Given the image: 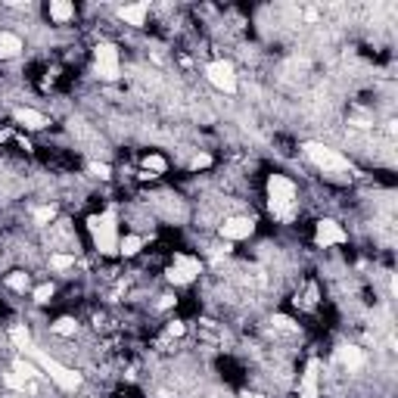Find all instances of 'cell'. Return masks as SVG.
I'll use <instances>...</instances> for the list:
<instances>
[{"instance_id":"obj_1","label":"cell","mask_w":398,"mask_h":398,"mask_svg":"<svg viewBox=\"0 0 398 398\" xmlns=\"http://www.w3.org/2000/svg\"><path fill=\"white\" fill-rule=\"evenodd\" d=\"M268 209H271V215L277 218V221H283V224H289L296 218V212H298V187H296V181L293 177H287V175H271L268 177Z\"/></svg>"},{"instance_id":"obj_6","label":"cell","mask_w":398,"mask_h":398,"mask_svg":"<svg viewBox=\"0 0 398 398\" xmlns=\"http://www.w3.org/2000/svg\"><path fill=\"white\" fill-rule=\"evenodd\" d=\"M205 78H209V84L215 90H221V94H237V88H240V75H237L234 63H228V59H212V63H205Z\"/></svg>"},{"instance_id":"obj_16","label":"cell","mask_w":398,"mask_h":398,"mask_svg":"<svg viewBox=\"0 0 398 398\" xmlns=\"http://www.w3.org/2000/svg\"><path fill=\"white\" fill-rule=\"evenodd\" d=\"M10 342H13V346H16L19 351H22V355H25V351H29L31 346H35V342H31V330L25 327V324H13V327H10Z\"/></svg>"},{"instance_id":"obj_13","label":"cell","mask_w":398,"mask_h":398,"mask_svg":"<svg viewBox=\"0 0 398 398\" xmlns=\"http://www.w3.org/2000/svg\"><path fill=\"white\" fill-rule=\"evenodd\" d=\"M116 16L122 19L125 25H134V29H141V25H147V16H150V3H131V6H118Z\"/></svg>"},{"instance_id":"obj_19","label":"cell","mask_w":398,"mask_h":398,"mask_svg":"<svg viewBox=\"0 0 398 398\" xmlns=\"http://www.w3.org/2000/svg\"><path fill=\"white\" fill-rule=\"evenodd\" d=\"M6 287L13 289V293H29L31 289V280H29V274L25 271H13V274H6Z\"/></svg>"},{"instance_id":"obj_17","label":"cell","mask_w":398,"mask_h":398,"mask_svg":"<svg viewBox=\"0 0 398 398\" xmlns=\"http://www.w3.org/2000/svg\"><path fill=\"white\" fill-rule=\"evenodd\" d=\"M168 171V162H165V156H159V152H150V156H143V175L141 177H159Z\"/></svg>"},{"instance_id":"obj_2","label":"cell","mask_w":398,"mask_h":398,"mask_svg":"<svg viewBox=\"0 0 398 398\" xmlns=\"http://www.w3.org/2000/svg\"><path fill=\"white\" fill-rule=\"evenodd\" d=\"M88 230H90V240H94L100 255H118V240H122V234H118L116 209H106V212H100V215H90Z\"/></svg>"},{"instance_id":"obj_11","label":"cell","mask_w":398,"mask_h":398,"mask_svg":"<svg viewBox=\"0 0 398 398\" xmlns=\"http://www.w3.org/2000/svg\"><path fill=\"white\" fill-rule=\"evenodd\" d=\"M13 118H16V125H22L25 131H44L47 128V116L38 109H31V106H19L16 112H13Z\"/></svg>"},{"instance_id":"obj_24","label":"cell","mask_w":398,"mask_h":398,"mask_svg":"<svg viewBox=\"0 0 398 398\" xmlns=\"http://www.w3.org/2000/svg\"><path fill=\"white\" fill-rule=\"evenodd\" d=\"M88 171H90L94 177H100V181H109V177H112V168H109V165H106V162H97V159H94V162H88Z\"/></svg>"},{"instance_id":"obj_26","label":"cell","mask_w":398,"mask_h":398,"mask_svg":"<svg viewBox=\"0 0 398 398\" xmlns=\"http://www.w3.org/2000/svg\"><path fill=\"white\" fill-rule=\"evenodd\" d=\"M209 165H212V156H209V152H199V156H193L190 168H193V171H202V168H209Z\"/></svg>"},{"instance_id":"obj_25","label":"cell","mask_w":398,"mask_h":398,"mask_svg":"<svg viewBox=\"0 0 398 398\" xmlns=\"http://www.w3.org/2000/svg\"><path fill=\"white\" fill-rule=\"evenodd\" d=\"M53 293H56V289H53V283H41V287H38L31 296H35V302H38V305H47L50 298H53Z\"/></svg>"},{"instance_id":"obj_7","label":"cell","mask_w":398,"mask_h":398,"mask_svg":"<svg viewBox=\"0 0 398 398\" xmlns=\"http://www.w3.org/2000/svg\"><path fill=\"white\" fill-rule=\"evenodd\" d=\"M199 274H202V262H199L196 255L177 252V255L171 258V268L165 277H168V283H175V287H187V283H193Z\"/></svg>"},{"instance_id":"obj_21","label":"cell","mask_w":398,"mask_h":398,"mask_svg":"<svg viewBox=\"0 0 398 398\" xmlns=\"http://www.w3.org/2000/svg\"><path fill=\"white\" fill-rule=\"evenodd\" d=\"M31 218H35V224L47 228L50 221H56V205H38V209L31 212Z\"/></svg>"},{"instance_id":"obj_27","label":"cell","mask_w":398,"mask_h":398,"mask_svg":"<svg viewBox=\"0 0 398 398\" xmlns=\"http://www.w3.org/2000/svg\"><path fill=\"white\" fill-rule=\"evenodd\" d=\"M240 398H264V395H258V392H243Z\"/></svg>"},{"instance_id":"obj_5","label":"cell","mask_w":398,"mask_h":398,"mask_svg":"<svg viewBox=\"0 0 398 398\" xmlns=\"http://www.w3.org/2000/svg\"><path fill=\"white\" fill-rule=\"evenodd\" d=\"M94 72L100 81H118L122 78V53L116 44L103 41L94 47Z\"/></svg>"},{"instance_id":"obj_12","label":"cell","mask_w":398,"mask_h":398,"mask_svg":"<svg viewBox=\"0 0 398 398\" xmlns=\"http://www.w3.org/2000/svg\"><path fill=\"white\" fill-rule=\"evenodd\" d=\"M336 358H340V364L349 370V374H355V370H361L364 364H367V355H364V349H358V346H340L336 349Z\"/></svg>"},{"instance_id":"obj_4","label":"cell","mask_w":398,"mask_h":398,"mask_svg":"<svg viewBox=\"0 0 398 398\" xmlns=\"http://www.w3.org/2000/svg\"><path fill=\"white\" fill-rule=\"evenodd\" d=\"M302 152L311 159V162L317 165V168L324 171V175H346V171L351 168V165H349V159L342 156L340 150H333V147H324V143H317V141L302 143Z\"/></svg>"},{"instance_id":"obj_20","label":"cell","mask_w":398,"mask_h":398,"mask_svg":"<svg viewBox=\"0 0 398 398\" xmlns=\"http://www.w3.org/2000/svg\"><path fill=\"white\" fill-rule=\"evenodd\" d=\"M50 330L53 333H59V336H75L78 333V321L75 317H59V321L50 324Z\"/></svg>"},{"instance_id":"obj_18","label":"cell","mask_w":398,"mask_h":398,"mask_svg":"<svg viewBox=\"0 0 398 398\" xmlns=\"http://www.w3.org/2000/svg\"><path fill=\"white\" fill-rule=\"evenodd\" d=\"M143 243H147V240H143L141 234H125L122 240H118V255H125V258H134L137 252L143 249Z\"/></svg>"},{"instance_id":"obj_23","label":"cell","mask_w":398,"mask_h":398,"mask_svg":"<svg viewBox=\"0 0 398 398\" xmlns=\"http://www.w3.org/2000/svg\"><path fill=\"white\" fill-rule=\"evenodd\" d=\"M271 324H274V330H283V333H298V324L287 315H274L271 317Z\"/></svg>"},{"instance_id":"obj_10","label":"cell","mask_w":398,"mask_h":398,"mask_svg":"<svg viewBox=\"0 0 398 398\" xmlns=\"http://www.w3.org/2000/svg\"><path fill=\"white\" fill-rule=\"evenodd\" d=\"M298 398H321V361L311 358L298 380Z\"/></svg>"},{"instance_id":"obj_9","label":"cell","mask_w":398,"mask_h":398,"mask_svg":"<svg viewBox=\"0 0 398 398\" xmlns=\"http://www.w3.org/2000/svg\"><path fill=\"white\" fill-rule=\"evenodd\" d=\"M252 234H255V218H249V215H230V218H224V224H221V237L228 243L249 240Z\"/></svg>"},{"instance_id":"obj_3","label":"cell","mask_w":398,"mask_h":398,"mask_svg":"<svg viewBox=\"0 0 398 398\" xmlns=\"http://www.w3.org/2000/svg\"><path fill=\"white\" fill-rule=\"evenodd\" d=\"M25 358H31V361L41 367V374L50 376V380L56 383L63 392H75V389H81V374H78V370H72V367H65V364H59L56 358H50L44 349L31 346L29 351H25Z\"/></svg>"},{"instance_id":"obj_15","label":"cell","mask_w":398,"mask_h":398,"mask_svg":"<svg viewBox=\"0 0 398 398\" xmlns=\"http://www.w3.org/2000/svg\"><path fill=\"white\" fill-rule=\"evenodd\" d=\"M47 19H50L53 25H65V22H72V19H75V6L65 3V0H50V6H47Z\"/></svg>"},{"instance_id":"obj_22","label":"cell","mask_w":398,"mask_h":398,"mask_svg":"<svg viewBox=\"0 0 398 398\" xmlns=\"http://www.w3.org/2000/svg\"><path fill=\"white\" fill-rule=\"evenodd\" d=\"M50 268H53V271H69V268H75V255H69V252H53V255H50Z\"/></svg>"},{"instance_id":"obj_8","label":"cell","mask_w":398,"mask_h":398,"mask_svg":"<svg viewBox=\"0 0 398 398\" xmlns=\"http://www.w3.org/2000/svg\"><path fill=\"white\" fill-rule=\"evenodd\" d=\"M315 243H317V249L346 246V243H349V234L342 230L340 221H333V218H321V221L315 224Z\"/></svg>"},{"instance_id":"obj_14","label":"cell","mask_w":398,"mask_h":398,"mask_svg":"<svg viewBox=\"0 0 398 398\" xmlns=\"http://www.w3.org/2000/svg\"><path fill=\"white\" fill-rule=\"evenodd\" d=\"M22 38L10 29H0V59H16L22 53Z\"/></svg>"}]
</instances>
